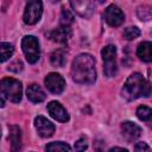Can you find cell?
I'll return each mask as SVG.
<instances>
[{"instance_id": "11", "label": "cell", "mask_w": 152, "mask_h": 152, "mask_svg": "<svg viewBox=\"0 0 152 152\" xmlns=\"http://www.w3.org/2000/svg\"><path fill=\"white\" fill-rule=\"evenodd\" d=\"M48 112L55 120L59 122H66L69 120V114L66 109L57 101H51L48 104Z\"/></svg>"}, {"instance_id": "25", "label": "cell", "mask_w": 152, "mask_h": 152, "mask_svg": "<svg viewBox=\"0 0 152 152\" xmlns=\"http://www.w3.org/2000/svg\"><path fill=\"white\" fill-rule=\"evenodd\" d=\"M134 152H151V148L145 141H139L134 146Z\"/></svg>"}, {"instance_id": "16", "label": "cell", "mask_w": 152, "mask_h": 152, "mask_svg": "<svg viewBox=\"0 0 152 152\" xmlns=\"http://www.w3.org/2000/svg\"><path fill=\"white\" fill-rule=\"evenodd\" d=\"M137 56L144 62L152 61V44L151 42H142L138 45Z\"/></svg>"}, {"instance_id": "2", "label": "cell", "mask_w": 152, "mask_h": 152, "mask_svg": "<svg viewBox=\"0 0 152 152\" xmlns=\"http://www.w3.org/2000/svg\"><path fill=\"white\" fill-rule=\"evenodd\" d=\"M151 86L140 72H133L126 80L121 94L127 101H133L140 96H150Z\"/></svg>"}, {"instance_id": "22", "label": "cell", "mask_w": 152, "mask_h": 152, "mask_svg": "<svg viewBox=\"0 0 152 152\" xmlns=\"http://www.w3.org/2000/svg\"><path fill=\"white\" fill-rule=\"evenodd\" d=\"M140 36V30L137 26H129L124 30V37L128 40H133Z\"/></svg>"}, {"instance_id": "3", "label": "cell", "mask_w": 152, "mask_h": 152, "mask_svg": "<svg viewBox=\"0 0 152 152\" xmlns=\"http://www.w3.org/2000/svg\"><path fill=\"white\" fill-rule=\"evenodd\" d=\"M0 93L12 102H20L23 95L21 82L13 77H5L0 81Z\"/></svg>"}, {"instance_id": "28", "label": "cell", "mask_w": 152, "mask_h": 152, "mask_svg": "<svg viewBox=\"0 0 152 152\" xmlns=\"http://www.w3.org/2000/svg\"><path fill=\"white\" fill-rule=\"evenodd\" d=\"M4 104H5V102H4V100L0 97V107H4Z\"/></svg>"}, {"instance_id": "21", "label": "cell", "mask_w": 152, "mask_h": 152, "mask_svg": "<svg viewBox=\"0 0 152 152\" xmlns=\"http://www.w3.org/2000/svg\"><path fill=\"white\" fill-rule=\"evenodd\" d=\"M137 116L142 121H148L152 116V110L147 106H140L137 109Z\"/></svg>"}, {"instance_id": "5", "label": "cell", "mask_w": 152, "mask_h": 152, "mask_svg": "<svg viewBox=\"0 0 152 152\" xmlns=\"http://www.w3.org/2000/svg\"><path fill=\"white\" fill-rule=\"evenodd\" d=\"M21 49L28 63L33 64L39 59V43L34 36H25L21 40Z\"/></svg>"}, {"instance_id": "13", "label": "cell", "mask_w": 152, "mask_h": 152, "mask_svg": "<svg viewBox=\"0 0 152 152\" xmlns=\"http://www.w3.org/2000/svg\"><path fill=\"white\" fill-rule=\"evenodd\" d=\"M50 39L57 43H65L70 39L71 37V28L69 26H59L51 32H49Z\"/></svg>"}, {"instance_id": "4", "label": "cell", "mask_w": 152, "mask_h": 152, "mask_svg": "<svg viewBox=\"0 0 152 152\" xmlns=\"http://www.w3.org/2000/svg\"><path fill=\"white\" fill-rule=\"evenodd\" d=\"M103 59V72L107 77H114L118 71L116 66V48L114 45H107L101 50Z\"/></svg>"}, {"instance_id": "1", "label": "cell", "mask_w": 152, "mask_h": 152, "mask_svg": "<svg viewBox=\"0 0 152 152\" xmlns=\"http://www.w3.org/2000/svg\"><path fill=\"white\" fill-rule=\"evenodd\" d=\"M71 77L76 83L91 84L96 80L95 58L90 53H80L71 64Z\"/></svg>"}, {"instance_id": "15", "label": "cell", "mask_w": 152, "mask_h": 152, "mask_svg": "<svg viewBox=\"0 0 152 152\" xmlns=\"http://www.w3.org/2000/svg\"><path fill=\"white\" fill-rule=\"evenodd\" d=\"M10 141L11 152H19L21 148V132L20 128L15 125L10 127Z\"/></svg>"}, {"instance_id": "18", "label": "cell", "mask_w": 152, "mask_h": 152, "mask_svg": "<svg viewBox=\"0 0 152 152\" xmlns=\"http://www.w3.org/2000/svg\"><path fill=\"white\" fill-rule=\"evenodd\" d=\"M46 152H72L71 147L63 141H52L46 145Z\"/></svg>"}, {"instance_id": "17", "label": "cell", "mask_w": 152, "mask_h": 152, "mask_svg": "<svg viewBox=\"0 0 152 152\" xmlns=\"http://www.w3.org/2000/svg\"><path fill=\"white\" fill-rule=\"evenodd\" d=\"M50 61H51V64H52L53 66H57V68H62V66H64V65H65V62H66V55H65V51L62 50V49L55 50V51L51 53Z\"/></svg>"}, {"instance_id": "10", "label": "cell", "mask_w": 152, "mask_h": 152, "mask_svg": "<svg viewBox=\"0 0 152 152\" xmlns=\"http://www.w3.org/2000/svg\"><path fill=\"white\" fill-rule=\"evenodd\" d=\"M121 133H122V137L125 138L126 141L132 142L140 137L141 128L132 121H124L121 124Z\"/></svg>"}, {"instance_id": "24", "label": "cell", "mask_w": 152, "mask_h": 152, "mask_svg": "<svg viewBox=\"0 0 152 152\" xmlns=\"http://www.w3.org/2000/svg\"><path fill=\"white\" fill-rule=\"evenodd\" d=\"M88 148V141L86 138H80L78 140H76L75 142V150L76 152H84Z\"/></svg>"}, {"instance_id": "14", "label": "cell", "mask_w": 152, "mask_h": 152, "mask_svg": "<svg viewBox=\"0 0 152 152\" xmlns=\"http://www.w3.org/2000/svg\"><path fill=\"white\" fill-rule=\"evenodd\" d=\"M26 95H27V99H28L31 102H33V103L43 102V101L45 100V97H46L44 90H43L38 84H36V83H33V84H31V86L27 87V89H26Z\"/></svg>"}, {"instance_id": "23", "label": "cell", "mask_w": 152, "mask_h": 152, "mask_svg": "<svg viewBox=\"0 0 152 152\" xmlns=\"http://www.w3.org/2000/svg\"><path fill=\"white\" fill-rule=\"evenodd\" d=\"M137 14H138V18L140 20H150L151 19V15H152V12H151V7L150 6H140L137 11Z\"/></svg>"}, {"instance_id": "19", "label": "cell", "mask_w": 152, "mask_h": 152, "mask_svg": "<svg viewBox=\"0 0 152 152\" xmlns=\"http://www.w3.org/2000/svg\"><path fill=\"white\" fill-rule=\"evenodd\" d=\"M13 52H14V49H13L12 44H10L7 42L0 43V63L10 59L12 57Z\"/></svg>"}, {"instance_id": "7", "label": "cell", "mask_w": 152, "mask_h": 152, "mask_svg": "<svg viewBox=\"0 0 152 152\" xmlns=\"http://www.w3.org/2000/svg\"><path fill=\"white\" fill-rule=\"evenodd\" d=\"M103 15H104L106 23L113 27H118L125 21V14L116 5H109L104 10Z\"/></svg>"}, {"instance_id": "27", "label": "cell", "mask_w": 152, "mask_h": 152, "mask_svg": "<svg viewBox=\"0 0 152 152\" xmlns=\"http://www.w3.org/2000/svg\"><path fill=\"white\" fill-rule=\"evenodd\" d=\"M108 152H128V151L122 147H112L110 150H108Z\"/></svg>"}, {"instance_id": "6", "label": "cell", "mask_w": 152, "mask_h": 152, "mask_svg": "<svg viewBox=\"0 0 152 152\" xmlns=\"http://www.w3.org/2000/svg\"><path fill=\"white\" fill-rule=\"evenodd\" d=\"M43 13V4L38 0H33L27 2L24 11V21L27 25H33L40 20Z\"/></svg>"}, {"instance_id": "9", "label": "cell", "mask_w": 152, "mask_h": 152, "mask_svg": "<svg viewBox=\"0 0 152 152\" xmlns=\"http://www.w3.org/2000/svg\"><path fill=\"white\" fill-rule=\"evenodd\" d=\"M34 127L38 134L43 138H49L55 133V125L42 115H38L34 119Z\"/></svg>"}, {"instance_id": "29", "label": "cell", "mask_w": 152, "mask_h": 152, "mask_svg": "<svg viewBox=\"0 0 152 152\" xmlns=\"http://www.w3.org/2000/svg\"><path fill=\"white\" fill-rule=\"evenodd\" d=\"M0 137H1V129H0Z\"/></svg>"}, {"instance_id": "12", "label": "cell", "mask_w": 152, "mask_h": 152, "mask_svg": "<svg viewBox=\"0 0 152 152\" xmlns=\"http://www.w3.org/2000/svg\"><path fill=\"white\" fill-rule=\"evenodd\" d=\"M70 5L72 10L83 18H89L91 13L94 12V2L89 0H82V1H70Z\"/></svg>"}, {"instance_id": "26", "label": "cell", "mask_w": 152, "mask_h": 152, "mask_svg": "<svg viewBox=\"0 0 152 152\" xmlns=\"http://www.w3.org/2000/svg\"><path fill=\"white\" fill-rule=\"evenodd\" d=\"M7 69L11 70V71H14V72H19V71L23 69V63H21L20 61H15V62H13Z\"/></svg>"}, {"instance_id": "8", "label": "cell", "mask_w": 152, "mask_h": 152, "mask_svg": "<svg viewBox=\"0 0 152 152\" xmlns=\"http://www.w3.org/2000/svg\"><path fill=\"white\" fill-rule=\"evenodd\" d=\"M44 83H45V87L48 88V90L51 91L52 94H61L64 90V87H65L64 78L57 72L49 74L45 77Z\"/></svg>"}, {"instance_id": "20", "label": "cell", "mask_w": 152, "mask_h": 152, "mask_svg": "<svg viewBox=\"0 0 152 152\" xmlns=\"http://www.w3.org/2000/svg\"><path fill=\"white\" fill-rule=\"evenodd\" d=\"M72 21H74V14L71 13V11L63 8L62 14H61V26H69L70 27Z\"/></svg>"}]
</instances>
